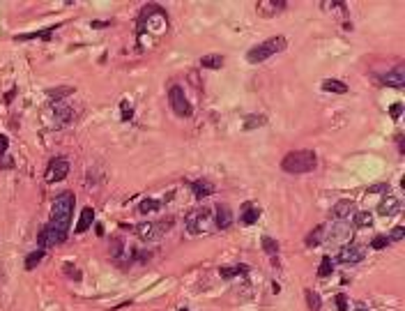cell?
Listing matches in <instances>:
<instances>
[{
    "label": "cell",
    "instance_id": "cell-29",
    "mask_svg": "<svg viewBox=\"0 0 405 311\" xmlns=\"http://www.w3.org/2000/svg\"><path fill=\"white\" fill-rule=\"evenodd\" d=\"M143 214H147V212H154V210H159V201H152V198H147V201H143L141 203V207H138Z\"/></svg>",
    "mask_w": 405,
    "mask_h": 311
},
{
    "label": "cell",
    "instance_id": "cell-34",
    "mask_svg": "<svg viewBox=\"0 0 405 311\" xmlns=\"http://www.w3.org/2000/svg\"><path fill=\"white\" fill-rule=\"evenodd\" d=\"M239 272H244V268H223L221 270V277L223 279H230V277H235V274H239Z\"/></svg>",
    "mask_w": 405,
    "mask_h": 311
},
{
    "label": "cell",
    "instance_id": "cell-21",
    "mask_svg": "<svg viewBox=\"0 0 405 311\" xmlns=\"http://www.w3.org/2000/svg\"><path fill=\"white\" fill-rule=\"evenodd\" d=\"M322 90H327V93H336V95H346L348 86L343 81H336V79H327V81L322 83Z\"/></svg>",
    "mask_w": 405,
    "mask_h": 311
},
{
    "label": "cell",
    "instance_id": "cell-40",
    "mask_svg": "<svg viewBox=\"0 0 405 311\" xmlns=\"http://www.w3.org/2000/svg\"><path fill=\"white\" fill-rule=\"evenodd\" d=\"M182 311H187V309H182Z\"/></svg>",
    "mask_w": 405,
    "mask_h": 311
},
{
    "label": "cell",
    "instance_id": "cell-14",
    "mask_svg": "<svg viewBox=\"0 0 405 311\" xmlns=\"http://www.w3.org/2000/svg\"><path fill=\"white\" fill-rule=\"evenodd\" d=\"M214 224L216 228H228L232 224V212L228 205H214Z\"/></svg>",
    "mask_w": 405,
    "mask_h": 311
},
{
    "label": "cell",
    "instance_id": "cell-8",
    "mask_svg": "<svg viewBox=\"0 0 405 311\" xmlns=\"http://www.w3.org/2000/svg\"><path fill=\"white\" fill-rule=\"evenodd\" d=\"M327 242H334V245H348L352 238V228L350 224H346V221H339V224H332L330 228L325 230L322 235Z\"/></svg>",
    "mask_w": 405,
    "mask_h": 311
},
{
    "label": "cell",
    "instance_id": "cell-24",
    "mask_svg": "<svg viewBox=\"0 0 405 311\" xmlns=\"http://www.w3.org/2000/svg\"><path fill=\"white\" fill-rule=\"evenodd\" d=\"M44 258V249H37V251H33V254H28V258H26V268L28 270H35L39 265V261Z\"/></svg>",
    "mask_w": 405,
    "mask_h": 311
},
{
    "label": "cell",
    "instance_id": "cell-3",
    "mask_svg": "<svg viewBox=\"0 0 405 311\" xmlns=\"http://www.w3.org/2000/svg\"><path fill=\"white\" fill-rule=\"evenodd\" d=\"M214 226V207H196L187 214V230L191 235H207Z\"/></svg>",
    "mask_w": 405,
    "mask_h": 311
},
{
    "label": "cell",
    "instance_id": "cell-19",
    "mask_svg": "<svg viewBox=\"0 0 405 311\" xmlns=\"http://www.w3.org/2000/svg\"><path fill=\"white\" fill-rule=\"evenodd\" d=\"M191 187H194L196 198H205V196H210V194H214V185H212L210 180H196Z\"/></svg>",
    "mask_w": 405,
    "mask_h": 311
},
{
    "label": "cell",
    "instance_id": "cell-17",
    "mask_svg": "<svg viewBox=\"0 0 405 311\" xmlns=\"http://www.w3.org/2000/svg\"><path fill=\"white\" fill-rule=\"evenodd\" d=\"M258 217H260V207H256L254 203H244L242 205V224L244 226H251V224H256L258 221Z\"/></svg>",
    "mask_w": 405,
    "mask_h": 311
},
{
    "label": "cell",
    "instance_id": "cell-27",
    "mask_svg": "<svg viewBox=\"0 0 405 311\" xmlns=\"http://www.w3.org/2000/svg\"><path fill=\"white\" fill-rule=\"evenodd\" d=\"M74 93V88L65 86V88H55V90H49V97L53 99V102H60V99L65 97V95H71Z\"/></svg>",
    "mask_w": 405,
    "mask_h": 311
},
{
    "label": "cell",
    "instance_id": "cell-2",
    "mask_svg": "<svg viewBox=\"0 0 405 311\" xmlns=\"http://www.w3.org/2000/svg\"><path fill=\"white\" fill-rule=\"evenodd\" d=\"M71 210H74V194H71V191H62L60 196H55L53 205H51V221L49 224L69 233Z\"/></svg>",
    "mask_w": 405,
    "mask_h": 311
},
{
    "label": "cell",
    "instance_id": "cell-13",
    "mask_svg": "<svg viewBox=\"0 0 405 311\" xmlns=\"http://www.w3.org/2000/svg\"><path fill=\"white\" fill-rule=\"evenodd\" d=\"M382 83L384 86H391V88H403L405 86V67L398 65L396 69L382 74Z\"/></svg>",
    "mask_w": 405,
    "mask_h": 311
},
{
    "label": "cell",
    "instance_id": "cell-26",
    "mask_svg": "<svg viewBox=\"0 0 405 311\" xmlns=\"http://www.w3.org/2000/svg\"><path fill=\"white\" fill-rule=\"evenodd\" d=\"M306 300H308V309L311 311H320L322 309V302H320V295L313 290H306Z\"/></svg>",
    "mask_w": 405,
    "mask_h": 311
},
{
    "label": "cell",
    "instance_id": "cell-10",
    "mask_svg": "<svg viewBox=\"0 0 405 311\" xmlns=\"http://www.w3.org/2000/svg\"><path fill=\"white\" fill-rule=\"evenodd\" d=\"M336 258H339V263H343V265H357V263H362V258H364V247L357 245V242H348V245L341 247Z\"/></svg>",
    "mask_w": 405,
    "mask_h": 311
},
{
    "label": "cell",
    "instance_id": "cell-32",
    "mask_svg": "<svg viewBox=\"0 0 405 311\" xmlns=\"http://www.w3.org/2000/svg\"><path fill=\"white\" fill-rule=\"evenodd\" d=\"M65 274L67 277H71V279H76V281H81V272H78L71 263H65Z\"/></svg>",
    "mask_w": 405,
    "mask_h": 311
},
{
    "label": "cell",
    "instance_id": "cell-23",
    "mask_svg": "<svg viewBox=\"0 0 405 311\" xmlns=\"http://www.w3.org/2000/svg\"><path fill=\"white\" fill-rule=\"evenodd\" d=\"M265 122H267V118H265V115H249L247 122H244V129L251 131V129H256V127H263Z\"/></svg>",
    "mask_w": 405,
    "mask_h": 311
},
{
    "label": "cell",
    "instance_id": "cell-9",
    "mask_svg": "<svg viewBox=\"0 0 405 311\" xmlns=\"http://www.w3.org/2000/svg\"><path fill=\"white\" fill-rule=\"evenodd\" d=\"M67 173H69V162L62 157H55L49 162V166H46V173H44V178H46V182H60L65 180Z\"/></svg>",
    "mask_w": 405,
    "mask_h": 311
},
{
    "label": "cell",
    "instance_id": "cell-7",
    "mask_svg": "<svg viewBox=\"0 0 405 311\" xmlns=\"http://www.w3.org/2000/svg\"><path fill=\"white\" fill-rule=\"evenodd\" d=\"M168 102H171V109L178 115H182V118H189L191 115V104L189 99L184 97V90L180 86H173L168 90Z\"/></svg>",
    "mask_w": 405,
    "mask_h": 311
},
{
    "label": "cell",
    "instance_id": "cell-38",
    "mask_svg": "<svg viewBox=\"0 0 405 311\" xmlns=\"http://www.w3.org/2000/svg\"><path fill=\"white\" fill-rule=\"evenodd\" d=\"M7 145H10V141H7V136H0V154H5Z\"/></svg>",
    "mask_w": 405,
    "mask_h": 311
},
{
    "label": "cell",
    "instance_id": "cell-16",
    "mask_svg": "<svg viewBox=\"0 0 405 311\" xmlns=\"http://www.w3.org/2000/svg\"><path fill=\"white\" fill-rule=\"evenodd\" d=\"M352 214H355V203L352 201H339L334 205V217L339 219V221H346V219H350Z\"/></svg>",
    "mask_w": 405,
    "mask_h": 311
},
{
    "label": "cell",
    "instance_id": "cell-28",
    "mask_svg": "<svg viewBox=\"0 0 405 311\" xmlns=\"http://www.w3.org/2000/svg\"><path fill=\"white\" fill-rule=\"evenodd\" d=\"M332 270H334V265H332V261H330V258L325 256V258H322V261H320V268H318V274H320V277H330V274H332Z\"/></svg>",
    "mask_w": 405,
    "mask_h": 311
},
{
    "label": "cell",
    "instance_id": "cell-12",
    "mask_svg": "<svg viewBox=\"0 0 405 311\" xmlns=\"http://www.w3.org/2000/svg\"><path fill=\"white\" fill-rule=\"evenodd\" d=\"M53 122L58 127L74 122V109H71V106H67V104H55V106H53Z\"/></svg>",
    "mask_w": 405,
    "mask_h": 311
},
{
    "label": "cell",
    "instance_id": "cell-25",
    "mask_svg": "<svg viewBox=\"0 0 405 311\" xmlns=\"http://www.w3.org/2000/svg\"><path fill=\"white\" fill-rule=\"evenodd\" d=\"M322 235H325V226H318V228H315L313 233L306 238V245L308 247H318L320 242H322Z\"/></svg>",
    "mask_w": 405,
    "mask_h": 311
},
{
    "label": "cell",
    "instance_id": "cell-1",
    "mask_svg": "<svg viewBox=\"0 0 405 311\" xmlns=\"http://www.w3.org/2000/svg\"><path fill=\"white\" fill-rule=\"evenodd\" d=\"M315 166H318V154L313 150H295V152H288L281 162V169L292 175L311 173Z\"/></svg>",
    "mask_w": 405,
    "mask_h": 311
},
{
    "label": "cell",
    "instance_id": "cell-39",
    "mask_svg": "<svg viewBox=\"0 0 405 311\" xmlns=\"http://www.w3.org/2000/svg\"><path fill=\"white\" fill-rule=\"evenodd\" d=\"M357 311H368V309H366V306H357Z\"/></svg>",
    "mask_w": 405,
    "mask_h": 311
},
{
    "label": "cell",
    "instance_id": "cell-35",
    "mask_svg": "<svg viewBox=\"0 0 405 311\" xmlns=\"http://www.w3.org/2000/svg\"><path fill=\"white\" fill-rule=\"evenodd\" d=\"M336 306H339V311H348V297L346 295H336Z\"/></svg>",
    "mask_w": 405,
    "mask_h": 311
},
{
    "label": "cell",
    "instance_id": "cell-36",
    "mask_svg": "<svg viewBox=\"0 0 405 311\" xmlns=\"http://www.w3.org/2000/svg\"><path fill=\"white\" fill-rule=\"evenodd\" d=\"M389 113H391V118H394V120H398L400 113H403V104H394V106L389 109Z\"/></svg>",
    "mask_w": 405,
    "mask_h": 311
},
{
    "label": "cell",
    "instance_id": "cell-4",
    "mask_svg": "<svg viewBox=\"0 0 405 311\" xmlns=\"http://www.w3.org/2000/svg\"><path fill=\"white\" fill-rule=\"evenodd\" d=\"M283 49H286V37L283 35H276V37H270V39H265V42H260L258 46H254L247 53V60L251 65H258V62H265L272 55L281 53Z\"/></svg>",
    "mask_w": 405,
    "mask_h": 311
},
{
    "label": "cell",
    "instance_id": "cell-20",
    "mask_svg": "<svg viewBox=\"0 0 405 311\" xmlns=\"http://www.w3.org/2000/svg\"><path fill=\"white\" fill-rule=\"evenodd\" d=\"M200 67H207V69H221L223 67V55H216V53L203 55V58H200Z\"/></svg>",
    "mask_w": 405,
    "mask_h": 311
},
{
    "label": "cell",
    "instance_id": "cell-18",
    "mask_svg": "<svg viewBox=\"0 0 405 311\" xmlns=\"http://www.w3.org/2000/svg\"><path fill=\"white\" fill-rule=\"evenodd\" d=\"M92 221H95V210L92 207H83L81 217H78V224H76V233H86L92 226Z\"/></svg>",
    "mask_w": 405,
    "mask_h": 311
},
{
    "label": "cell",
    "instance_id": "cell-5",
    "mask_svg": "<svg viewBox=\"0 0 405 311\" xmlns=\"http://www.w3.org/2000/svg\"><path fill=\"white\" fill-rule=\"evenodd\" d=\"M67 240V230H60L55 226L46 224L37 235V245L39 249H46V247H55V245H62Z\"/></svg>",
    "mask_w": 405,
    "mask_h": 311
},
{
    "label": "cell",
    "instance_id": "cell-11",
    "mask_svg": "<svg viewBox=\"0 0 405 311\" xmlns=\"http://www.w3.org/2000/svg\"><path fill=\"white\" fill-rule=\"evenodd\" d=\"M286 0H260V3H256V12H258L260 17H276V14H281L283 10H286Z\"/></svg>",
    "mask_w": 405,
    "mask_h": 311
},
{
    "label": "cell",
    "instance_id": "cell-22",
    "mask_svg": "<svg viewBox=\"0 0 405 311\" xmlns=\"http://www.w3.org/2000/svg\"><path fill=\"white\" fill-rule=\"evenodd\" d=\"M371 224H373L371 212H355V226L357 228H368Z\"/></svg>",
    "mask_w": 405,
    "mask_h": 311
},
{
    "label": "cell",
    "instance_id": "cell-33",
    "mask_svg": "<svg viewBox=\"0 0 405 311\" xmlns=\"http://www.w3.org/2000/svg\"><path fill=\"white\" fill-rule=\"evenodd\" d=\"M387 245H389V240L384 238V235H378V238H373V242H371L373 249H384Z\"/></svg>",
    "mask_w": 405,
    "mask_h": 311
},
{
    "label": "cell",
    "instance_id": "cell-31",
    "mask_svg": "<svg viewBox=\"0 0 405 311\" xmlns=\"http://www.w3.org/2000/svg\"><path fill=\"white\" fill-rule=\"evenodd\" d=\"M403 238H405V228H403V226H396V228L389 233L387 240L389 242H398V240H403Z\"/></svg>",
    "mask_w": 405,
    "mask_h": 311
},
{
    "label": "cell",
    "instance_id": "cell-6",
    "mask_svg": "<svg viewBox=\"0 0 405 311\" xmlns=\"http://www.w3.org/2000/svg\"><path fill=\"white\" fill-rule=\"evenodd\" d=\"M168 224H171V221H159V224H154V221H145V224H136L134 230H136V235H138L143 242H150V240L161 238V235L171 228Z\"/></svg>",
    "mask_w": 405,
    "mask_h": 311
},
{
    "label": "cell",
    "instance_id": "cell-30",
    "mask_svg": "<svg viewBox=\"0 0 405 311\" xmlns=\"http://www.w3.org/2000/svg\"><path fill=\"white\" fill-rule=\"evenodd\" d=\"M263 249L274 256L276 251H279V245H276V240H272V238H263Z\"/></svg>",
    "mask_w": 405,
    "mask_h": 311
},
{
    "label": "cell",
    "instance_id": "cell-15",
    "mask_svg": "<svg viewBox=\"0 0 405 311\" xmlns=\"http://www.w3.org/2000/svg\"><path fill=\"white\" fill-rule=\"evenodd\" d=\"M378 212L382 214V217H394V214L400 212V201H398V198H394V196L382 198V201H380V205H378Z\"/></svg>",
    "mask_w": 405,
    "mask_h": 311
},
{
    "label": "cell",
    "instance_id": "cell-37",
    "mask_svg": "<svg viewBox=\"0 0 405 311\" xmlns=\"http://www.w3.org/2000/svg\"><path fill=\"white\" fill-rule=\"evenodd\" d=\"M389 189V185H373V187H368V191L371 194H380V191H387Z\"/></svg>",
    "mask_w": 405,
    "mask_h": 311
}]
</instances>
